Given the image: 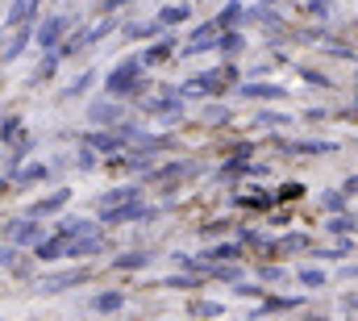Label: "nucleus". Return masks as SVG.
I'll return each mask as SVG.
<instances>
[{"label":"nucleus","mask_w":358,"mask_h":321,"mask_svg":"<svg viewBox=\"0 0 358 321\" xmlns=\"http://www.w3.org/2000/svg\"><path fill=\"white\" fill-rule=\"evenodd\" d=\"M63 25H67L63 17L46 21V25H42V34H38V42H42V46H55V42H59V34H63Z\"/></svg>","instance_id":"f257e3e1"},{"label":"nucleus","mask_w":358,"mask_h":321,"mask_svg":"<svg viewBox=\"0 0 358 321\" xmlns=\"http://www.w3.org/2000/svg\"><path fill=\"white\" fill-rule=\"evenodd\" d=\"M29 13H34V0H17V4L8 8V25H25Z\"/></svg>","instance_id":"f03ea898"},{"label":"nucleus","mask_w":358,"mask_h":321,"mask_svg":"<svg viewBox=\"0 0 358 321\" xmlns=\"http://www.w3.org/2000/svg\"><path fill=\"white\" fill-rule=\"evenodd\" d=\"M67 200V192H59V196H50V200H42V205H34V213H50V209H59Z\"/></svg>","instance_id":"7ed1b4c3"},{"label":"nucleus","mask_w":358,"mask_h":321,"mask_svg":"<svg viewBox=\"0 0 358 321\" xmlns=\"http://www.w3.org/2000/svg\"><path fill=\"white\" fill-rule=\"evenodd\" d=\"M8 234H13L17 242H25V238H34V226H29V221H25V226H17V230L8 226Z\"/></svg>","instance_id":"20e7f679"}]
</instances>
